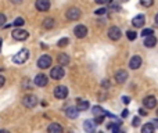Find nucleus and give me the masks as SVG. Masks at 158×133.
Segmentation results:
<instances>
[{"label": "nucleus", "mask_w": 158, "mask_h": 133, "mask_svg": "<svg viewBox=\"0 0 158 133\" xmlns=\"http://www.w3.org/2000/svg\"><path fill=\"white\" fill-rule=\"evenodd\" d=\"M28 58H29V52H28V49H21L17 54L13 56V63L14 64H24Z\"/></svg>", "instance_id": "obj_1"}, {"label": "nucleus", "mask_w": 158, "mask_h": 133, "mask_svg": "<svg viewBox=\"0 0 158 133\" xmlns=\"http://www.w3.org/2000/svg\"><path fill=\"white\" fill-rule=\"evenodd\" d=\"M22 104H24V107H27V108H35V107L38 106V97L33 94H27L22 97Z\"/></svg>", "instance_id": "obj_2"}, {"label": "nucleus", "mask_w": 158, "mask_h": 133, "mask_svg": "<svg viewBox=\"0 0 158 133\" xmlns=\"http://www.w3.org/2000/svg\"><path fill=\"white\" fill-rule=\"evenodd\" d=\"M11 36H13V39H15V40L22 42V40H27V39L29 38V33H28V31H25V29L17 28V29H14V31H13Z\"/></svg>", "instance_id": "obj_3"}, {"label": "nucleus", "mask_w": 158, "mask_h": 133, "mask_svg": "<svg viewBox=\"0 0 158 133\" xmlns=\"http://www.w3.org/2000/svg\"><path fill=\"white\" fill-rule=\"evenodd\" d=\"M68 87L67 86H63V85H60V86H56L54 90H53V94H54V97L60 98V100H63V98H67L68 97Z\"/></svg>", "instance_id": "obj_4"}, {"label": "nucleus", "mask_w": 158, "mask_h": 133, "mask_svg": "<svg viewBox=\"0 0 158 133\" xmlns=\"http://www.w3.org/2000/svg\"><path fill=\"white\" fill-rule=\"evenodd\" d=\"M38 67L40 68V69H47V68H50L52 67V57L47 54H43L38 60Z\"/></svg>", "instance_id": "obj_5"}, {"label": "nucleus", "mask_w": 158, "mask_h": 133, "mask_svg": "<svg viewBox=\"0 0 158 133\" xmlns=\"http://www.w3.org/2000/svg\"><path fill=\"white\" fill-rule=\"evenodd\" d=\"M64 75H65V71H64L63 67H54V68H52V71H50V76H52L54 81L63 79Z\"/></svg>", "instance_id": "obj_6"}, {"label": "nucleus", "mask_w": 158, "mask_h": 133, "mask_svg": "<svg viewBox=\"0 0 158 133\" xmlns=\"http://www.w3.org/2000/svg\"><path fill=\"white\" fill-rule=\"evenodd\" d=\"M65 15L69 21H77V19L81 18V10L78 7H71V8H68Z\"/></svg>", "instance_id": "obj_7"}, {"label": "nucleus", "mask_w": 158, "mask_h": 133, "mask_svg": "<svg viewBox=\"0 0 158 133\" xmlns=\"http://www.w3.org/2000/svg\"><path fill=\"white\" fill-rule=\"evenodd\" d=\"M143 106H144V108H147V110L156 108V106H157V98L154 97V96H146V97L143 98Z\"/></svg>", "instance_id": "obj_8"}, {"label": "nucleus", "mask_w": 158, "mask_h": 133, "mask_svg": "<svg viewBox=\"0 0 158 133\" xmlns=\"http://www.w3.org/2000/svg\"><path fill=\"white\" fill-rule=\"evenodd\" d=\"M121 36H122V32H121V29L118 27H111L108 29V38L111 39V40H119Z\"/></svg>", "instance_id": "obj_9"}, {"label": "nucleus", "mask_w": 158, "mask_h": 133, "mask_svg": "<svg viewBox=\"0 0 158 133\" xmlns=\"http://www.w3.org/2000/svg\"><path fill=\"white\" fill-rule=\"evenodd\" d=\"M114 78H115V82H117V83L122 85V83H125L126 79H128V72H126V71H123V69H119V71H117V72H115Z\"/></svg>", "instance_id": "obj_10"}, {"label": "nucleus", "mask_w": 158, "mask_h": 133, "mask_svg": "<svg viewBox=\"0 0 158 133\" xmlns=\"http://www.w3.org/2000/svg\"><path fill=\"white\" fill-rule=\"evenodd\" d=\"M49 83V78H47L44 73H38L35 78V85L39 87H44L46 85Z\"/></svg>", "instance_id": "obj_11"}, {"label": "nucleus", "mask_w": 158, "mask_h": 133, "mask_svg": "<svg viewBox=\"0 0 158 133\" xmlns=\"http://www.w3.org/2000/svg\"><path fill=\"white\" fill-rule=\"evenodd\" d=\"M74 33L78 39H83L85 36L87 35V28L85 27V25H77V27L74 28Z\"/></svg>", "instance_id": "obj_12"}, {"label": "nucleus", "mask_w": 158, "mask_h": 133, "mask_svg": "<svg viewBox=\"0 0 158 133\" xmlns=\"http://www.w3.org/2000/svg\"><path fill=\"white\" fill-rule=\"evenodd\" d=\"M35 7L38 8L39 11H47L50 8V0H36Z\"/></svg>", "instance_id": "obj_13"}, {"label": "nucleus", "mask_w": 158, "mask_h": 133, "mask_svg": "<svg viewBox=\"0 0 158 133\" xmlns=\"http://www.w3.org/2000/svg\"><path fill=\"white\" fill-rule=\"evenodd\" d=\"M140 65H142V57L140 56H133L129 61V68L131 69H137V68H140Z\"/></svg>", "instance_id": "obj_14"}, {"label": "nucleus", "mask_w": 158, "mask_h": 133, "mask_svg": "<svg viewBox=\"0 0 158 133\" xmlns=\"http://www.w3.org/2000/svg\"><path fill=\"white\" fill-rule=\"evenodd\" d=\"M144 22H146V18L143 14H139V15H136L132 19V25H133L135 28H142L143 25H144Z\"/></svg>", "instance_id": "obj_15"}, {"label": "nucleus", "mask_w": 158, "mask_h": 133, "mask_svg": "<svg viewBox=\"0 0 158 133\" xmlns=\"http://www.w3.org/2000/svg\"><path fill=\"white\" fill-rule=\"evenodd\" d=\"M47 133H64V129L61 125L53 122V123H50L49 128H47Z\"/></svg>", "instance_id": "obj_16"}, {"label": "nucleus", "mask_w": 158, "mask_h": 133, "mask_svg": "<svg viewBox=\"0 0 158 133\" xmlns=\"http://www.w3.org/2000/svg\"><path fill=\"white\" fill-rule=\"evenodd\" d=\"M65 115L68 118H71V119H77L79 115V111L77 107H68V108L65 110Z\"/></svg>", "instance_id": "obj_17"}, {"label": "nucleus", "mask_w": 158, "mask_h": 133, "mask_svg": "<svg viewBox=\"0 0 158 133\" xmlns=\"http://www.w3.org/2000/svg\"><path fill=\"white\" fill-rule=\"evenodd\" d=\"M94 128H96V122L92 119H87L83 122V129L86 131L87 133H93L94 132Z\"/></svg>", "instance_id": "obj_18"}, {"label": "nucleus", "mask_w": 158, "mask_h": 133, "mask_svg": "<svg viewBox=\"0 0 158 133\" xmlns=\"http://www.w3.org/2000/svg\"><path fill=\"white\" fill-rule=\"evenodd\" d=\"M57 61H58V64H60L61 67L68 65V64H69V56L65 54V53H61V54H58Z\"/></svg>", "instance_id": "obj_19"}, {"label": "nucleus", "mask_w": 158, "mask_h": 133, "mask_svg": "<svg viewBox=\"0 0 158 133\" xmlns=\"http://www.w3.org/2000/svg\"><path fill=\"white\" fill-rule=\"evenodd\" d=\"M77 108H78V111H86V110L89 108V101L78 98L77 100Z\"/></svg>", "instance_id": "obj_20"}, {"label": "nucleus", "mask_w": 158, "mask_h": 133, "mask_svg": "<svg viewBox=\"0 0 158 133\" xmlns=\"http://www.w3.org/2000/svg\"><path fill=\"white\" fill-rule=\"evenodd\" d=\"M156 44H157V38L154 35L153 36H148V38L144 39V46L148 47V49H153V47H156Z\"/></svg>", "instance_id": "obj_21"}, {"label": "nucleus", "mask_w": 158, "mask_h": 133, "mask_svg": "<svg viewBox=\"0 0 158 133\" xmlns=\"http://www.w3.org/2000/svg\"><path fill=\"white\" fill-rule=\"evenodd\" d=\"M154 131H156V126L151 122L144 123V125L142 126V133H154Z\"/></svg>", "instance_id": "obj_22"}, {"label": "nucleus", "mask_w": 158, "mask_h": 133, "mask_svg": "<svg viewBox=\"0 0 158 133\" xmlns=\"http://www.w3.org/2000/svg\"><path fill=\"white\" fill-rule=\"evenodd\" d=\"M56 25V19L54 18H46L43 21V28L44 29H53Z\"/></svg>", "instance_id": "obj_23"}, {"label": "nucleus", "mask_w": 158, "mask_h": 133, "mask_svg": "<svg viewBox=\"0 0 158 133\" xmlns=\"http://www.w3.org/2000/svg\"><path fill=\"white\" fill-rule=\"evenodd\" d=\"M92 112H93V115H94V117H104V115H106V111H104L101 107H98V106L93 107V111Z\"/></svg>", "instance_id": "obj_24"}, {"label": "nucleus", "mask_w": 158, "mask_h": 133, "mask_svg": "<svg viewBox=\"0 0 158 133\" xmlns=\"http://www.w3.org/2000/svg\"><path fill=\"white\" fill-rule=\"evenodd\" d=\"M68 43H69V39L68 38H63V39H60V40L57 42V46L58 47H65V46H68Z\"/></svg>", "instance_id": "obj_25"}, {"label": "nucleus", "mask_w": 158, "mask_h": 133, "mask_svg": "<svg viewBox=\"0 0 158 133\" xmlns=\"http://www.w3.org/2000/svg\"><path fill=\"white\" fill-rule=\"evenodd\" d=\"M126 38H128L129 40H132V42H133L135 39L137 38V33L135 32V31H128V32H126Z\"/></svg>", "instance_id": "obj_26"}, {"label": "nucleus", "mask_w": 158, "mask_h": 133, "mask_svg": "<svg viewBox=\"0 0 158 133\" xmlns=\"http://www.w3.org/2000/svg\"><path fill=\"white\" fill-rule=\"evenodd\" d=\"M154 31L151 29V28H146V29H143L142 32V36H144V38H148V36H153Z\"/></svg>", "instance_id": "obj_27"}, {"label": "nucleus", "mask_w": 158, "mask_h": 133, "mask_svg": "<svg viewBox=\"0 0 158 133\" xmlns=\"http://www.w3.org/2000/svg\"><path fill=\"white\" fill-rule=\"evenodd\" d=\"M140 4L143 6V7H151V6L154 4V0H140Z\"/></svg>", "instance_id": "obj_28"}, {"label": "nucleus", "mask_w": 158, "mask_h": 133, "mask_svg": "<svg viewBox=\"0 0 158 133\" xmlns=\"http://www.w3.org/2000/svg\"><path fill=\"white\" fill-rule=\"evenodd\" d=\"M14 25H15V27H22V25L25 24V21H24V18H21V17H18V18L15 19V21L13 22Z\"/></svg>", "instance_id": "obj_29"}, {"label": "nucleus", "mask_w": 158, "mask_h": 133, "mask_svg": "<svg viewBox=\"0 0 158 133\" xmlns=\"http://www.w3.org/2000/svg\"><path fill=\"white\" fill-rule=\"evenodd\" d=\"M132 125H133L135 128H137V126L140 125V118H139V117H135V118H133V122H132Z\"/></svg>", "instance_id": "obj_30"}, {"label": "nucleus", "mask_w": 158, "mask_h": 133, "mask_svg": "<svg viewBox=\"0 0 158 133\" xmlns=\"http://www.w3.org/2000/svg\"><path fill=\"white\" fill-rule=\"evenodd\" d=\"M4 22H6V15L0 13V27H4Z\"/></svg>", "instance_id": "obj_31"}, {"label": "nucleus", "mask_w": 158, "mask_h": 133, "mask_svg": "<svg viewBox=\"0 0 158 133\" xmlns=\"http://www.w3.org/2000/svg\"><path fill=\"white\" fill-rule=\"evenodd\" d=\"M103 121H104V117H96L94 122H96V125H100V123H103Z\"/></svg>", "instance_id": "obj_32"}, {"label": "nucleus", "mask_w": 158, "mask_h": 133, "mask_svg": "<svg viewBox=\"0 0 158 133\" xmlns=\"http://www.w3.org/2000/svg\"><path fill=\"white\" fill-rule=\"evenodd\" d=\"M106 13H107L106 8H98V10H96V14H97V15H103V14H106Z\"/></svg>", "instance_id": "obj_33"}, {"label": "nucleus", "mask_w": 158, "mask_h": 133, "mask_svg": "<svg viewBox=\"0 0 158 133\" xmlns=\"http://www.w3.org/2000/svg\"><path fill=\"white\" fill-rule=\"evenodd\" d=\"M101 86H103L104 89H108V87H110V82L108 81H103V82H101Z\"/></svg>", "instance_id": "obj_34"}, {"label": "nucleus", "mask_w": 158, "mask_h": 133, "mask_svg": "<svg viewBox=\"0 0 158 133\" xmlns=\"http://www.w3.org/2000/svg\"><path fill=\"white\" fill-rule=\"evenodd\" d=\"M122 101H123V104H129V103H131V97H128V96H123Z\"/></svg>", "instance_id": "obj_35"}, {"label": "nucleus", "mask_w": 158, "mask_h": 133, "mask_svg": "<svg viewBox=\"0 0 158 133\" xmlns=\"http://www.w3.org/2000/svg\"><path fill=\"white\" fill-rule=\"evenodd\" d=\"M128 115H129V110L125 108V110L122 111V118H128Z\"/></svg>", "instance_id": "obj_36"}, {"label": "nucleus", "mask_w": 158, "mask_h": 133, "mask_svg": "<svg viewBox=\"0 0 158 133\" xmlns=\"http://www.w3.org/2000/svg\"><path fill=\"white\" fill-rule=\"evenodd\" d=\"M97 4H107V3L110 2V0H94Z\"/></svg>", "instance_id": "obj_37"}, {"label": "nucleus", "mask_w": 158, "mask_h": 133, "mask_svg": "<svg viewBox=\"0 0 158 133\" xmlns=\"http://www.w3.org/2000/svg\"><path fill=\"white\" fill-rule=\"evenodd\" d=\"M139 114L142 115V117H144V115H147V111H146V108H140L139 110Z\"/></svg>", "instance_id": "obj_38"}, {"label": "nucleus", "mask_w": 158, "mask_h": 133, "mask_svg": "<svg viewBox=\"0 0 158 133\" xmlns=\"http://www.w3.org/2000/svg\"><path fill=\"white\" fill-rule=\"evenodd\" d=\"M6 83V79H4V76L3 75H0V87H3V85Z\"/></svg>", "instance_id": "obj_39"}, {"label": "nucleus", "mask_w": 158, "mask_h": 133, "mask_svg": "<svg viewBox=\"0 0 158 133\" xmlns=\"http://www.w3.org/2000/svg\"><path fill=\"white\" fill-rule=\"evenodd\" d=\"M11 3H13V4H19V3L22 2V0H10Z\"/></svg>", "instance_id": "obj_40"}, {"label": "nucleus", "mask_w": 158, "mask_h": 133, "mask_svg": "<svg viewBox=\"0 0 158 133\" xmlns=\"http://www.w3.org/2000/svg\"><path fill=\"white\" fill-rule=\"evenodd\" d=\"M154 21H156V24L158 25V14H157V15H156V18H154Z\"/></svg>", "instance_id": "obj_41"}, {"label": "nucleus", "mask_w": 158, "mask_h": 133, "mask_svg": "<svg viewBox=\"0 0 158 133\" xmlns=\"http://www.w3.org/2000/svg\"><path fill=\"white\" fill-rule=\"evenodd\" d=\"M153 122H154V126H156V125L158 126V119H154V121H153Z\"/></svg>", "instance_id": "obj_42"}, {"label": "nucleus", "mask_w": 158, "mask_h": 133, "mask_svg": "<svg viewBox=\"0 0 158 133\" xmlns=\"http://www.w3.org/2000/svg\"><path fill=\"white\" fill-rule=\"evenodd\" d=\"M2 44H3V40H2V38H0V52H2Z\"/></svg>", "instance_id": "obj_43"}, {"label": "nucleus", "mask_w": 158, "mask_h": 133, "mask_svg": "<svg viewBox=\"0 0 158 133\" xmlns=\"http://www.w3.org/2000/svg\"><path fill=\"white\" fill-rule=\"evenodd\" d=\"M0 133H8L7 131H0Z\"/></svg>", "instance_id": "obj_44"}, {"label": "nucleus", "mask_w": 158, "mask_h": 133, "mask_svg": "<svg viewBox=\"0 0 158 133\" xmlns=\"http://www.w3.org/2000/svg\"><path fill=\"white\" fill-rule=\"evenodd\" d=\"M121 2H128V0H121Z\"/></svg>", "instance_id": "obj_45"}, {"label": "nucleus", "mask_w": 158, "mask_h": 133, "mask_svg": "<svg viewBox=\"0 0 158 133\" xmlns=\"http://www.w3.org/2000/svg\"><path fill=\"white\" fill-rule=\"evenodd\" d=\"M98 133H104V132H98Z\"/></svg>", "instance_id": "obj_46"}, {"label": "nucleus", "mask_w": 158, "mask_h": 133, "mask_svg": "<svg viewBox=\"0 0 158 133\" xmlns=\"http://www.w3.org/2000/svg\"><path fill=\"white\" fill-rule=\"evenodd\" d=\"M157 115H158V110H157Z\"/></svg>", "instance_id": "obj_47"}]
</instances>
